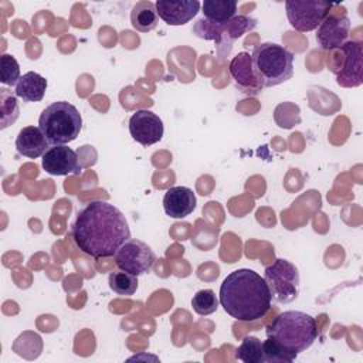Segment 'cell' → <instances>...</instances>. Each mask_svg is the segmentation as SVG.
<instances>
[{
  "mask_svg": "<svg viewBox=\"0 0 363 363\" xmlns=\"http://www.w3.org/2000/svg\"><path fill=\"white\" fill-rule=\"evenodd\" d=\"M75 245L89 257H115L116 251L130 238V228L125 214L104 200L88 203L71 227Z\"/></svg>",
  "mask_w": 363,
  "mask_h": 363,
  "instance_id": "1",
  "label": "cell"
},
{
  "mask_svg": "<svg viewBox=\"0 0 363 363\" xmlns=\"http://www.w3.org/2000/svg\"><path fill=\"white\" fill-rule=\"evenodd\" d=\"M271 299L265 279L248 268L230 272L220 286V305L231 318L241 322L264 318L271 308Z\"/></svg>",
  "mask_w": 363,
  "mask_h": 363,
  "instance_id": "2",
  "label": "cell"
},
{
  "mask_svg": "<svg viewBox=\"0 0 363 363\" xmlns=\"http://www.w3.org/2000/svg\"><path fill=\"white\" fill-rule=\"evenodd\" d=\"M267 336L272 337L292 357L312 346L318 336L316 320L302 311H285L267 328Z\"/></svg>",
  "mask_w": 363,
  "mask_h": 363,
  "instance_id": "3",
  "label": "cell"
},
{
  "mask_svg": "<svg viewBox=\"0 0 363 363\" xmlns=\"http://www.w3.org/2000/svg\"><path fill=\"white\" fill-rule=\"evenodd\" d=\"M255 74L264 88L277 86L294 75V55L284 45L261 43L251 54Z\"/></svg>",
  "mask_w": 363,
  "mask_h": 363,
  "instance_id": "4",
  "label": "cell"
},
{
  "mask_svg": "<svg viewBox=\"0 0 363 363\" xmlns=\"http://www.w3.org/2000/svg\"><path fill=\"white\" fill-rule=\"evenodd\" d=\"M38 128L51 146L67 145L78 138L82 129V118L72 104L57 101L43 109L38 118Z\"/></svg>",
  "mask_w": 363,
  "mask_h": 363,
  "instance_id": "5",
  "label": "cell"
},
{
  "mask_svg": "<svg viewBox=\"0 0 363 363\" xmlns=\"http://www.w3.org/2000/svg\"><path fill=\"white\" fill-rule=\"evenodd\" d=\"M264 279L269 288L271 298L278 303H289L299 294L298 268L284 258H277L264 271Z\"/></svg>",
  "mask_w": 363,
  "mask_h": 363,
  "instance_id": "6",
  "label": "cell"
},
{
  "mask_svg": "<svg viewBox=\"0 0 363 363\" xmlns=\"http://www.w3.org/2000/svg\"><path fill=\"white\" fill-rule=\"evenodd\" d=\"M333 3L325 0H288L285 10L289 24L301 33L312 31L319 27L330 11Z\"/></svg>",
  "mask_w": 363,
  "mask_h": 363,
  "instance_id": "7",
  "label": "cell"
},
{
  "mask_svg": "<svg viewBox=\"0 0 363 363\" xmlns=\"http://www.w3.org/2000/svg\"><path fill=\"white\" fill-rule=\"evenodd\" d=\"M350 33V18L347 11L340 4H333L328 16L319 24L316 31V41L322 50H336L340 48L349 37Z\"/></svg>",
  "mask_w": 363,
  "mask_h": 363,
  "instance_id": "8",
  "label": "cell"
},
{
  "mask_svg": "<svg viewBox=\"0 0 363 363\" xmlns=\"http://www.w3.org/2000/svg\"><path fill=\"white\" fill-rule=\"evenodd\" d=\"M156 261V254L143 241L129 238L115 254V264L119 269L135 277L147 274Z\"/></svg>",
  "mask_w": 363,
  "mask_h": 363,
  "instance_id": "9",
  "label": "cell"
},
{
  "mask_svg": "<svg viewBox=\"0 0 363 363\" xmlns=\"http://www.w3.org/2000/svg\"><path fill=\"white\" fill-rule=\"evenodd\" d=\"M163 132L162 119L149 109H139L129 119L130 136L143 146H150L162 140Z\"/></svg>",
  "mask_w": 363,
  "mask_h": 363,
  "instance_id": "10",
  "label": "cell"
},
{
  "mask_svg": "<svg viewBox=\"0 0 363 363\" xmlns=\"http://www.w3.org/2000/svg\"><path fill=\"white\" fill-rule=\"evenodd\" d=\"M228 71L238 91L245 95L255 96L261 94L264 86L261 85L252 64V57L250 52L241 51L228 64Z\"/></svg>",
  "mask_w": 363,
  "mask_h": 363,
  "instance_id": "11",
  "label": "cell"
},
{
  "mask_svg": "<svg viewBox=\"0 0 363 363\" xmlns=\"http://www.w3.org/2000/svg\"><path fill=\"white\" fill-rule=\"evenodd\" d=\"M43 169L52 176H67V174H79L82 164L77 152L65 145L51 146L41 160Z\"/></svg>",
  "mask_w": 363,
  "mask_h": 363,
  "instance_id": "12",
  "label": "cell"
},
{
  "mask_svg": "<svg viewBox=\"0 0 363 363\" xmlns=\"http://www.w3.org/2000/svg\"><path fill=\"white\" fill-rule=\"evenodd\" d=\"M339 50H342L345 57H343V65L340 71H335L336 82L340 86H346V88L362 85L363 82L362 45L356 41H346Z\"/></svg>",
  "mask_w": 363,
  "mask_h": 363,
  "instance_id": "13",
  "label": "cell"
},
{
  "mask_svg": "<svg viewBox=\"0 0 363 363\" xmlns=\"http://www.w3.org/2000/svg\"><path fill=\"white\" fill-rule=\"evenodd\" d=\"M157 16L169 26H183L193 20L201 4L197 0H157Z\"/></svg>",
  "mask_w": 363,
  "mask_h": 363,
  "instance_id": "14",
  "label": "cell"
},
{
  "mask_svg": "<svg viewBox=\"0 0 363 363\" xmlns=\"http://www.w3.org/2000/svg\"><path fill=\"white\" fill-rule=\"evenodd\" d=\"M197 204L194 191L186 186L170 187L163 196V208L172 218H184L190 216Z\"/></svg>",
  "mask_w": 363,
  "mask_h": 363,
  "instance_id": "15",
  "label": "cell"
},
{
  "mask_svg": "<svg viewBox=\"0 0 363 363\" xmlns=\"http://www.w3.org/2000/svg\"><path fill=\"white\" fill-rule=\"evenodd\" d=\"M51 147L45 135L38 126L23 128L16 138V149L21 156L35 159Z\"/></svg>",
  "mask_w": 363,
  "mask_h": 363,
  "instance_id": "16",
  "label": "cell"
},
{
  "mask_svg": "<svg viewBox=\"0 0 363 363\" xmlns=\"http://www.w3.org/2000/svg\"><path fill=\"white\" fill-rule=\"evenodd\" d=\"M47 91V79L38 72L28 71L18 79L16 95L24 102H40Z\"/></svg>",
  "mask_w": 363,
  "mask_h": 363,
  "instance_id": "17",
  "label": "cell"
},
{
  "mask_svg": "<svg viewBox=\"0 0 363 363\" xmlns=\"http://www.w3.org/2000/svg\"><path fill=\"white\" fill-rule=\"evenodd\" d=\"M203 18L213 24H225L237 16L235 0H206L201 4Z\"/></svg>",
  "mask_w": 363,
  "mask_h": 363,
  "instance_id": "18",
  "label": "cell"
},
{
  "mask_svg": "<svg viewBox=\"0 0 363 363\" xmlns=\"http://www.w3.org/2000/svg\"><path fill=\"white\" fill-rule=\"evenodd\" d=\"M157 11L155 3L149 0L138 1L130 10V24L140 33H149L157 26Z\"/></svg>",
  "mask_w": 363,
  "mask_h": 363,
  "instance_id": "19",
  "label": "cell"
},
{
  "mask_svg": "<svg viewBox=\"0 0 363 363\" xmlns=\"http://www.w3.org/2000/svg\"><path fill=\"white\" fill-rule=\"evenodd\" d=\"M17 95L7 88H0V129H6L18 118Z\"/></svg>",
  "mask_w": 363,
  "mask_h": 363,
  "instance_id": "20",
  "label": "cell"
},
{
  "mask_svg": "<svg viewBox=\"0 0 363 363\" xmlns=\"http://www.w3.org/2000/svg\"><path fill=\"white\" fill-rule=\"evenodd\" d=\"M235 357L245 363H264L262 342L255 336H245L235 349Z\"/></svg>",
  "mask_w": 363,
  "mask_h": 363,
  "instance_id": "21",
  "label": "cell"
},
{
  "mask_svg": "<svg viewBox=\"0 0 363 363\" xmlns=\"http://www.w3.org/2000/svg\"><path fill=\"white\" fill-rule=\"evenodd\" d=\"M108 284L115 294L123 295V296H132L138 289V277L121 269L109 274Z\"/></svg>",
  "mask_w": 363,
  "mask_h": 363,
  "instance_id": "22",
  "label": "cell"
},
{
  "mask_svg": "<svg viewBox=\"0 0 363 363\" xmlns=\"http://www.w3.org/2000/svg\"><path fill=\"white\" fill-rule=\"evenodd\" d=\"M257 26V20L248 16H235L223 26V40L228 43L241 37L245 31L252 30Z\"/></svg>",
  "mask_w": 363,
  "mask_h": 363,
  "instance_id": "23",
  "label": "cell"
},
{
  "mask_svg": "<svg viewBox=\"0 0 363 363\" xmlns=\"http://www.w3.org/2000/svg\"><path fill=\"white\" fill-rule=\"evenodd\" d=\"M193 311L201 316L211 315L218 308V299L211 289H201L193 295L191 299Z\"/></svg>",
  "mask_w": 363,
  "mask_h": 363,
  "instance_id": "24",
  "label": "cell"
},
{
  "mask_svg": "<svg viewBox=\"0 0 363 363\" xmlns=\"http://www.w3.org/2000/svg\"><path fill=\"white\" fill-rule=\"evenodd\" d=\"M20 75V65L10 54H3L0 58V82L7 86H16Z\"/></svg>",
  "mask_w": 363,
  "mask_h": 363,
  "instance_id": "25",
  "label": "cell"
},
{
  "mask_svg": "<svg viewBox=\"0 0 363 363\" xmlns=\"http://www.w3.org/2000/svg\"><path fill=\"white\" fill-rule=\"evenodd\" d=\"M262 350H264V362H294L295 357H292L285 349H282L272 337H268L265 342H262Z\"/></svg>",
  "mask_w": 363,
  "mask_h": 363,
  "instance_id": "26",
  "label": "cell"
}]
</instances>
